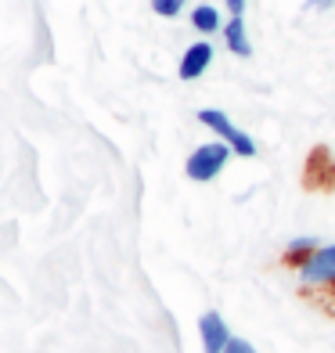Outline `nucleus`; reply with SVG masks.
Instances as JSON below:
<instances>
[{"mask_svg":"<svg viewBox=\"0 0 335 353\" xmlns=\"http://www.w3.org/2000/svg\"><path fill=\"white\" fill-rule=\"evenodd\" d=\"M231 155H234V152H231V144H223V141H205V144H199V148L184 159L187 181H195V184H210V181H216V176L227 170Z\"/></svg>","mask_w":335,"mask_h":353,"instance_id":"1","label":"nucleus"},{"mask_svg":"<svg viewBox=\"0 0 335 353\" xmlns=\"http://www.w3.org/2000/svg\"><path fill=\"white\" fill-rule=\"evenodd\" d=\"M202 126H210L213 137L223 141V144H231V152L234 155H242V159H256V141H252L242 126H234L231 116L223 108H199V116H195Z\"/></svg>","mask_w":335,"mask_h":353,"instance_id":"2","label":"nucleus"},{"mask_svg":"<svg viewBox=\"0 0 335 353\" xmlns=\"http://www.w3.org/2000/svg\"><path fill=\"white\" fill-rule=\"evenodd\" d=\"M296 274H299L303 288H335V242L317 245V252L296 270Z\"/></svg>","mask_w":335,"mask_h":353,"instance_id":"3","label":"nucleus"},{"mask_svg":"<svg viewBox=\"0 0 335 353\" xmlns=\"http://www.w3.org/2000/svg\"><path fill=\"white\" fill-rule=\"evenodd\" d=\"M199 339H202V353H223L231 346V328H227V321H223L220 310H205L199 317Z\"/></svg>","mask_w":335,"mask_h":353,"instance_id":"4","label":"nucleus"},{"mask_svg":"<svg viewBox=\"0 0 335 353\" xmlns=\"http://www.w3.org/2000/svg\"><path fill=\"white\" fill-rule=\"evenodd\" d=\"M210 69H213V43L210 40H195L191 47H184L181 65H177V76L184 83H195V79H202Z\"/></svg>","mask_w":335,"mask_h":353,"instance_id":"5","label":"nucleus"},{"mask_svg":"<svg viewBox=\"0 0 335 353\" xmlns=\"http://www.w3.org/2000/svg\"><path fill=\"white\" fill-rule=\"evenodd\" d=\"M191 29H195L199 37H213V33H223V26H227V19H223V11L216 4H195L187 14Z\"/></svg>","mask_w":335,"mask_h":353,"instance_id":"6","label":"nucleus"},{"mask_svg":"<svg viewBox=\"0 0 335 353\" xmlns=\"http://www.w3.org/2000/svg\"><path fill=\"white\" fill-rule=\"evenodd\" d=\"M223 43H227L231 54L252 58V43H249V29H245L242 14H231V19H227V26H223Z\"/></svg>","mask_w":335,"mask_h":353,"instance_id":"7","label":"nucleus"},{"mask_svg":"<svg viewBox=\"0 0 335 353\" xmlns=\"http://www.w3.org/2000/svg\"><path fill=\"white\" fill-rule=\"evenodd\" d=\"M317 245H321L317 238H310V234H299V238H292V242L285 245V252H281V263H285V267H292V270H299V267H303V263H307L310 256L317 252Z\"/></svg>","mask_w":335,"mask_h":353,"instance_id":"8","label":"nucleus"},{"mask_svg":"<svg viewBox=\"0 0 335 353\" xmlns=\"http://www.w3.org/2000/svg\"><path fill=\"white\" fill-rule=\"evenodd\" d=\"M152 11L163 14V19H177V14L184 11V4L181 0H152Z\"/></svg>","mask_w":335,"mask_h":353,"instance_id":"9","label":"nucleus"},{"mask_svg":"<svg viewBox=\"0 0 335 353\" xmlns=\"http://www.w3.org/2000/svg\"><path fill=\"white\" fill-rule=\"evenodd\" d=\"M223 353H260L256 346H252L249 339H238V335H234V339H231V346L227 350H223Z\"/></svg>","mask_w":335,"mask_h":353,"instance_id":"10","label":"nucleus"},{"mask_svg":"<svg viewBox=\"0 0 335 353\" xmlns=\"http://www.w3.org/2000/svg\"><path fill=\"white\" fill-rule=\"evenodd\" d=\"M245 4L249 0H223V8H227L231 14H242V19H245Z\"/></svg>","mask_w":335,"mask_h":353,"instance_id":"11","label":"nucleus"},{"mask_svg":"<svg viewBox=\"0 0 335 353\" xmlns=\"http://www.w3.org/2000/svg\"><path fill=\"white\" fill-rule=\"evenodd\" d=\"M332 4H335V0H310L307 8H332Z\"/></svg>","mask_w":335,"mask_h":353,"instance_id":"12","label":"nucleus"},{"mask_svg":"<svg viewBox=\"0 0 335 353\" xmlns=\"http://www.w3.org/2000/svg\"><path fill=\"white\" fill-rule=\"evenodd\" d=\"M181 4H191V0H181Z\"/></svg>","mask_w":335,"mask_h":353,"instance_id":"13","label":"nucleus"}]
</instances>
